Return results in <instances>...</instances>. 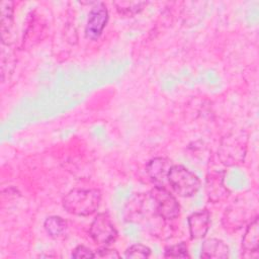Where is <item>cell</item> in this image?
Instances as JSON below:
<instances>
[{
	"mask_svg": "<svg viewBox=\"0 0 259 259\" xmlns=\"http://www.w3.org/2000/svg\"><path fill=\"white\" fill-rule=\"evenodd\" d=\"M44 227L46 232L51 237H59L65 232L67 228V223L61 217L53 215L45 221Z\"/></svg>",
	"mask_w": 259,
	"mask_h": 259,
	"instance_id": "11",
	"label": "cell"
},
{
	"mask_svg": "<svg viewBox=\"0 0 259 259\" xmlns=\"http://www.w3.org/2000/svg\"><path fill=\"white\" fill-rule=\"evenodd\" d=\"M150 255L151 249L143 244L132 245L124 253L125 258H148Z\"/></svg>",
	"mask_w": 259,
	"mask_h": 259,
	"instance_id": "14",
	"label": "cell"
},
{
	"mask_svg": "<svg viewBox=\"0 0 259 259\" xmlns=\"http://www.w3.org/2000/svg\"><path fill=\"white\" fill-rule=\"evenodd\" d=\"M13 2L11 1H2L1 2V33L2 38L5 36V33L8 34L12 27V18H13Z\"/></svg>",
	"mask_w": 259,
	"mask_h": 259,
	"instance_id": "10",
	"label": "cell"
},
{
	"mask_svg": "<svg viewBox=\"0 0 259 259\" xmlns=\"http://www.w3.org/2000/svg\"><path fill=\"white\" fill-rule=\"evenodd\" d=\"M98 257V258H105V259H114V258H119V254L117 253L116 250L114 249H110L107 247H103L100 248L96 251V253L94 254V258Z\"/></svg>",
	"mask_w": 259,
	"mask_h": 259,
	"instance_id": "16",
	"label": "cell"
},
{
	"mask_svg": "<svg viewBox=\"0 0 259 259\" xmlns=\"http://www.w3.org/2000/svg\"><path fill=\"white\" fill-rule=\"evenodd\" d=\"M242 246L248 252H257L259 246V221L258 217L249 224L242 239Z\"/></svg>",
	"mask_w": 259,
	"mask_h": 259,
	"instance_id": "9",
	"label": "cell"
},
{
	"mask_svg": "<svg viewBox=\"0 0 259 259\" xmlns=\"http://www.w3.org/2000/svg\"><path fill=\"white\" fill-rule=\"evenodd\" d=\"M209 221V212L206 209H202L190 214L188 218V226L191 238H203L208 231Z\"/></svg>",
	"mask_w": 259,
	"mask_h": 259,
	"instance_id": "7",
	"label": "cell"
},
{
	"mask_svg": "<svg viewBox=\"0 0 259 259\" xmlns=\"http://www.w3.org/2000/svg\"><path fill=\"white\" fill-rule=\"evenodd\" d=\"M172 167V162L167 158H154L146 167L147 174L151 181L158 187H165L168 182V173Z\"/></svg>",
	"mask_w": 259,
	"mask_h": 259,
	"instance_id": "6",
	"label": "cell"
},
{
	"mask_svg": "<svg viewBox=\"0 0 259 259\" xmlns=\"http://www.w3.org/2000/svg\"><path fill=\"white\" fill-rule=\"evenodd\" d=\"M73 258H94V253L87 247L80 245L77 246L72 252Z\"/></svg>",
	"mask_w": 259,
	"mask_h": 259,
	"instance_id": "17",
	"label": "cell"
},
{
	"mask_svg": "<svg viewBox=\"0 0 259 259\" xmlns=\"http://www.w3.org/2000/svg\"><path fill=\"white\" fill-rule=\"evenodd\" d=\"M90 236L92 240L103 246L113 243L117 237V231L107 213H99L90 226Z\"/></svg>",
	"mask_w": 259,
	"mask_h": 259,
	"instance_id": "4",
	"label": "cell"
},
{
	"mask_svg": "<svg viewBox=\"0 0 259 259\" xmlns=\"http://www.w3.org/2000/svg\"><path fill=\"white\" fill-rule=\"evenodd\" d=\"M168 183L182 197L193 196L200 187L198 177L182 165H172L168 173Z\"/></svg>",
	"mask_w": 259,
	"mask_h": 259,
	"instance_id": "2",
	"label": "cell"
},
{
	"mask_svg": "<svg viewBox=\"0 0 259 259\" xmlns=\"http://www.w3.org/2000/svg\"><path fill=\"white\" fill-rule=\"evenodd\" d=\"M108 20V11L104 3L98 2L95 3V6L92 7L89 12L86 27H85V35L89 39H97Z\"/></svg>",
	"mask_w": 259,
	"mask_h": 259,
	"instance_id": "5",
	"label": "cell"
},
{
	"mask_svg": "<svg viewBox=\"0 0 259 259\" xmlns=\"http://www.w3.org/2000/svg\"><path fill=\"white\" fill-rule=\"evenodd\" d=\"M155 212L164 220H174L179 215L180 206L176 198L165 187L155 186L150 192Z\"/></svg>",
	"mask_w": 259,
	"mask_h": 259,
	"instance_id": "3",
	"label": "cell"
},
{
	"mask_svg": "<svg viewBox=\"0 0 259 259\" xmlns=\"http://www.w3.org/2000/svg\"><path fill=\"white\" fill-rule=\"evenodd\" d=\"M165 258H188L187 247L184 243H179L177 245H173L167 247L164 253Z\"/></svg>",
	"mask_w": 259,
	"mask_h": 259,
	"instance_id": "15",
	"label": "cell"
},
{
	"mask_svg": "<svg viewBox=\"0 0 259 259\" xmlns=\"http://www.w3.org/2000/svg\"><path fill=\"white\" fill-rule=\"evenodd\" d=\"M229 247L219 239H207L203 242L200 256L205 259H225L229 257Z\"/></svg>",
	"mask_w": 259,
	"mask_h": 259,
	"instance_id": "8",
	"label": "cell"
},
{
	"mask_svg": "<svg viewBox=\"0 0 259 259\" xmlns=\"http://www.w3.org/2000/svg\"><path fill=\"white\" fill-rule=\"evenodd\" d=\"M101 193L97 189H73L63 199L64 208L72 214L86 217L99 207Z\"/></svg>",
	"mask_w": 259,
	"mask_h": 259,
	"instance_id": "1",
	"label": "cell"
},
{
	"mask_svg": "<svg viewBox=\"0 0 259 259\" xmlns=\"http://www.w3.org/2000/svg\"><path fill=\"white\" fill-rule=\"evenodd\" d=\"M206 189H207V195L209 199L213 200L214 196H217L215 201L226 196V193H227V189L223 185V180L219 176H213V177L211 176V178H207Z\"/></svg>",
	"mask_w": 259,
	"mask_h": 259,
	"instance_id": "12",
	"label": "cell"
},
{
	"mask_svg": "<svg viewBox=\"0 0 259 259\" xmlns=\"http://www.w3.org/2000/svg\"><path fill=\"white\" fill-rule=\"evenodd\" d=\"M116 9L119 13L124 15H134L140 12L143 9V6L146 5L145 2H128V1H120L114 2Z\"/></svg>",
	"mask_w": 259,
	"mask_h": 259,
	"instance_id": "13",
	"label": "cell"
}]
</instances>
